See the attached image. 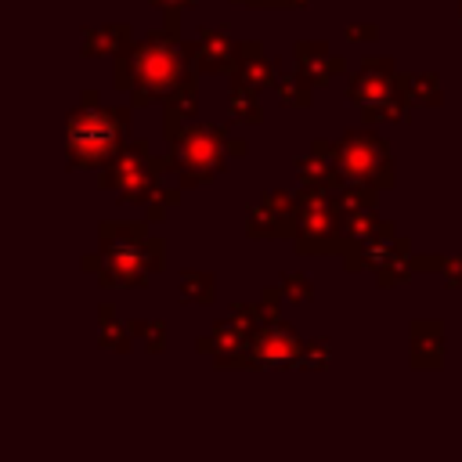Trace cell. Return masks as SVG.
<instances>
[{"mask_svg": "<svg viewBox=\"0 0 462 462\" xmlns=\"http://www.w3.org/2000/svg\"><path fill=\"white\" fill-rule=\"evenodd\" d=\"M65 141H69V152H72L79 162H97V159H105V155L116 152L119 123L112 119V112L83 108V112H76V116L69 119Z\"/></svg>", "mask_w": 462, "mask_h": 462, "instance_id": "cell-1", "label": "cell"}, {"mask_svg": "<svg viewBox=\"0 0 462 462\" xmlns=\"http://www.w3.org/2000/svg\"><path fill=\"white\" fill-rule=\"evenodd\" d=\"M300 354H303V346H300L296 332L285 328V325H271V328H263V332L256 336V343H253V361L263 365V368L296 365Z\"/></svg>", "mask_w": 462, "mask_h": 462, "instance_id": "cell-2", "label": "cell"}, {"mask_svg": "<svg viewBox=\"0 0 462 462\" xmlns=\"http://www.w3.org/2000/svg\"><path fill=\"white\" fill-rule=\"evenodd\" d=\"M177 69H180L177 54L166 51V47H159V43H152V47L137 58V76H141V83L152 87V90H166V87L177 79Z\"/></svg>", "mask_w": 462, "mask_h": 462, "instance_id": "cell-3", "label": "cell"}, {"mask_svg": "<svg viewBox=\"0 0 462 462\" xmlns=\"http://www.w3.org/2000/svg\"><path fill=\"white\" fill-rule=\"evenodd\" d=\"M343 155H350V170H357V177L375 173V162H383V148L372 137H350V144L343 148Z\"/></svg>", "mask_w": 462, "mask_h": 462, "instance_id": "cell-4", "label": "cell"}, {"mask_svg": "<svg viewBox=\"0 0 462 462\" xmlns=\"http://www.w3.org/2000/svg\"><path fill=\"white\" fill-rule=\"evenodd\" d=\"M101 343H105V346H116V350H126V346H130V339H126V332H123L119 325H112V318H108V310H105V336H101Z\"/></svg>", "mask_w": 462, "mask_h": 462, "instance_id": "cell-5", "label": "cell"}, {"mask_svg": "<svg viewBox=\"0 0 462 462\" xmlns=\"http://www.w3.org/2000/svg\"><path fill=\"white\" fill-rule=\"evenodd\" d=\"M300 365H310V368H314V365H325V346L318 350V343H310V350L300 354Z\"/></svg>", "mask_w": 462, "mask_h": 462, "instance_id": "cell-6", "label": "cell"}]
</instances>
